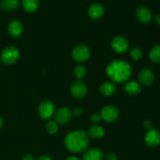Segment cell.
I'll return each instance as SVG.
<instances>
[{
    "mask_svg": "<svg viewBox=\"0 0 160 160\" xmlns=\"http://www.w3.org/2000/svg\"><path fill=\"white\" fill-rule=\"evenodd\" d=\"M106 72L111 81L120 84L128 81L132 73V68L126 61L117 59L108 64Z\"/></svg>",
    "mask_w": 160,
    "mask_h": 160,
    "instance_id": "1",
    "label": "cell"
},
{
    "mask_svg": "<svg viewBox=\"0 0 160 160\" xmlns=\"http://www.w3.org/2000/svg\"><path fill=\"white\" fill-rule=\"evenodd\" d=\"M70 92L73 97L78 98V99H81V98H84L87 95V86L81 80H78L72 83L71 87H70Z\"/></svg>",
    "mask_w": 160,
    "mask_h": 160,
    "instance_id": "7",
    "label": "cell"
},
{
    "mask_svg": "<svg viewBox=\"0 0 160 160\" xmlns=\"http://www.w3.org/2000/svg\"><path fill=\"white\" fill-rule=\"evenodd\" d=\"M101 120H102V118H101V116H100V114L95 113V114H93L92 117H91V121L93 122V123H98V122H99Z\"/></svg>",
    "mask_w": 160,
    "mask_h": 160,
    "instance_id": "26",
    "label": "cell"
},
{
    "mask_svg": "<svg viewBox=\"0 0 160 160\" xmlns=\"http://www.w3.org/2000/svg\"><path fill=\"white\" fill-rule=\"evenodd\" d=\"M100 116L103 120H105L107 123H111V122L115 121L118 118L119 110L116 106H112V105H108V106L102 108Z\"/></svg>",
    "mask_w": 160,
    "mask_h": 160,
    "instance_id": "6",
    "label": "cell"
},
{
    "mask_svg": "<svg viewBox=\"0 0 160 160\" xmlns=\"http://www.w3.org/2000/svg\"><path fill=\"white\" fill-rule=\"evenodd\" d=\"M124 91L129 95H137L142 92V87L137 81H129L125 84Z\"/></svg>",
    "mask_w": 160,
    "mask_h": 160,
    "instance_id": "16",
    "label": "cell"
},
{
    "mask_svg": "<svg viewBox=\"0 0 160 160\" xmlns=\"http://www.w3.org/2000/svg\"><path fill=\"white\" fill-rule=\"evenodd\" d=\"M144 128H145L146 130H148V131H149V130L152 129V123L151 121H149V120H145V122H144Z\"/></svg>",
    "mask_w": 160,
    "mask_h": 160,
    "instance_id": "28",
    "label": "cell"
},
{
    "mask_svg": "<svg viewBox=\"0 0 160 160\" xmlns=\"http://www.w3.org/2000/svg\"><path fill=\"white\" fill-rule=\"evenodd\" d=\"M90 50L88 47L84 45H78L72 51V57L76 62H86L90 57Z\"/></svg>",
    "mask_w": 160,
    "mask_h": 160,
    "instance_id": "4",
    "label": "cell"
},
{
    "mask_svg": "<svg viewBox=\"0 0 160 160\" xmlns=\"http://www.w3.org/2000/svg\"><path fill=\"white\" fill-rule=\"evenodd\" d=\"M37 160H52V159L48 156H46V155H43V156H41L40 157H39Z\"/></svg>",
    "mask_w": 160,
    "mask_h": 160,
    "instance_id": "30",
    "label": "cell"
},
{
    "mask_svg": "<svg viewBox=\"0 0 160 160\" xmlns=\"http://www.w3.org/2000/svg\"><path fill=\"white\" fill-rule=\"evenodd\" d=\"M19 57H20L19 50L13 46H9L2 50L0 59L3 63L11 65V64L15 63L18 60Z\"/></svg>",
    "mask_w": 160,
    "mask_h": 160,
    "instance_id": "3",
    "label": "cell"
},
{
    "mask_svg": "<svg viewBox=\"0 0 160 160\" xmlns=\"http://www.w3.org/2000/svg\"><path fill=\"white\" fill-rule=\"evenodd\" d=\"M55 113V105L50 100L42 102L38 107L39 117L42 120H48Z\"/></svg>",
    "mask_w": 160,
    "mask_h": 160,
    "instance_id": "5",
    "label": "cell"
},
{
    "mask_svg": "<svg viewBox=\"0 0 160 160\" xmlns=\"http://www.w3.org/2000/svg\"><path fill=\"white\" fill-rule=\"evenodd\" d=\"M111 46L117 53H123L129 49V42L123 36H116L111 42Z\"/></svg>",
    "mask_w": 160,
    "mask_h": 160,
    "instance_id": "8",
    "label": "cell"
},
{
    "mask_svg": "<svg viewBox=\"0 0 160 160\" xmlns=\"http://www.w3.org/2000/svg\"><path fill=\"white\" fill-rule=\"evenodd\" d=\"M2 124H3V121H2V117H0V128L2 127Z\"/></svg>",
    "mask_w": 160,
    "mask_h": 160,
    "instance_id": "33",
    "label": "cell"
},
{
    "mask_svg": "<svg viewBox=\"0 0 160 160\" xmlns=\"http://www.w3.org/2000/svg\"><path fill=\"white\" fill-rule=\"evenodd\" d=\"M20 6L19 0H2L1 2V7L6 10H17Z\"/></svg>",
    "mask_w": 160,
    "mask_h": 160,
    "instance_id": "20",
    "label": "cell"
},
{
    "mask_svg": "<svg viewBox=\"0 0 160 160\" xmlns=\"http://www.w3.org/2000/svg\"><path fill=\"white\" fill-rule=\"evenodd\" d=\"M65 160H80V159H78V157H75V156H71V157L67 158Z\"/></svg>",
    "mask_w": 160,
    "mask_h": 160,
    "instance_id": "32",
    "label": "cell"
},
{
    "mask_svg": "<svg viewBox=\"0 0 160 160\" xmlns=\"http://www.w3.org/2000/svg\"><path fill=\"white\" fill-rule=\"evenodd\" d=\"M88 136L95 139L102 138L105 134V129L101 126L95 125L89 128L88 130Z\"/></svg>",
    "mask_w": 160,
    "mask_h": 160,
    "instance_id": "19",
    "label": "cell"
},
{
    "mask_svg": "<svg viewBox=\"0 0 160 160\" xmlns=\"http://www.w3.org/2000/svg\"><path fill=\"white\" fill-rule=\"evenodd\" d=\"M72 116H74V117H80L81 114L83 113V110L80 107H75L73 108V110L71 111Z\"/></svg>",
    "mask_w": 160,
    "mask_h": 160,
    "instance_id": "25",
    "label": "cell"
},
{
    "mask_svg": "<svg viewBox=\"0 0 160 160\" xmlns=\"http://www.w3.org/2000/svg\"><path fill=\"white\" fill-rule=\"evenodd\" d=\"M8 33L12 38H18L23 32V24L19 20H12L8 25Z\"/></svg>",
    "mask_w": 160,
    "mask_h": 160,
    "instance_id": "14",
    "label": "cell"
},
{
    "mask_svg": "<svg viewBox=\"0 0 160 160\" xmlns=\"http://www.w3.org/2000/svg\"><path fill=\"white\" fill-rule=\"evenodd\" d=\"M89 136L85 131L77 130L69 133L64 139V145L70 152L79 153L87 149L89 145Z\"/></svg>",
    "mask_w": 160,
    "mask_h": 160,
    "instance_id": "2",
    "label": "cell"
},
{
    "mask_svg": "<svg viewBox=\"0 0 160 160\" xmlns=\"http://www.w3.org/2000/svg\"><path fill=\"white\" fill-rule=\"evenodd\" d=\"M104 154L100 149L96 148H90L84 152L83 160H102Z\"/></svg>",
    "mask_w": 160,
    "mask_h": 160,
    "instance_id": "15",
    "label": "cell"
},
{
    "mask_svg": "<svg viewBox=\"0 0 160 160\" xmlns=\"http://www.w3.org/2000/svg\"><path fill=\"white\" fill-rule=\"evenodd\" d=\"M138 79L144 85H150L154 82L155 74L150 69L144 68L139 72Z\"/></svg>",
    "mask_w": 160,
    "mask_h": 160,
    "instance_id": "13",
    "label": "cell"
},
{
    "mask_svg": "<svg viewBox=\"0 0 160 160\" xmlns=\"http://www.w3.org/2000/svg\"><path fill=\"white\" fill-rule=\"evenodd\" d=\"M155 21L157 24L160 25V14H157V15L155 17Z\"/></svg>",
    "mask_w": 160,
    "mask_h": 160,
    "instance_id": "31",
    "label": "cell"
},
{
    "mask_svg": "<svg viewBox=\"0 0 160 160\" xmlns=\"http://www.w3.org/2000/svg\"><path fill=\"white\" fill-rule=\"evenodd\" d=\"M46 131L50 134H55L58 132L59 130V126L58 123L55 121H49L47 123L46 127Z\"/></svg>",
    "mask_w": 160,
    "mask_h": 160,
    "instance_id": "24",
    "label": "cell"
},
{
    "mask_svg": "<svg viewBox=\"0 0 160 160\" xmlns=\"http://www.w3.org/2000/svg\"><path fill=\"white\" fill-rule=\"evenodd\" d=\"M73 73H74V76L76 77L78 80H81L85 77L87 70H86L85 67L80 65L77 66V67H75L74 70H73Z\"/></svg>",
    "mask_w": 160,
    "mask_h": 160,
    "instance_id": "22",
    "label": "cell"
},
{
    "mask_svg": "<svg viewBox=\"0 0 160 160\" xmlns=\"http://www.w3.org/2000/svg\"><path fill=\"white\" fill-rule=\"evenodd\" d=\"M145 144L150 148H156L160 145V132L158 130L151 129L145 136Z\"/></svg>",
    "mask_w": 160,
    "mask_h": 160,
    "instance_id": "10",
    "label": "cell"
},
{
    "mask_svg": "<svg viewBox=\"0 0 160 160\" xmlns=\"http://www.w3.org/2000/svg\"><path fill=\"white\" fill-rule=\"evenodd\" d=\"M53 116H54L55 122H56L58 124L64 125L70 122V120H71L72 112L68 108L62 107L55 111Z\"/></svg>",
    "mask_w": 160,
    "mask_h": 160,
    "instance_id": "9",
    "label": "cell"
},
{
    "mask_svg": "<svg viewBox=\"0 0 160 160\" xmlns=\"http://www.w3.org/2000/svg\"><path fill=\"white\" fill-rule=\"evenodd\" d=\"M0 62H1V59H0Z\"/></svg>",
    "mask_w": 160,
    "mask_h": 160,
    "instance_id": "34",
    "label": "cell"
},
{
    "mask_svg": "<svg viewBox=\"0 0 160 160\" xmlns=\"http://www.w3.org/2000/svg\"><path fill=\"white\" fill-rule=\"evenodd\" d=\"M89 17L92 20H98L103 17L105 14V8L100 3H95L91 5L88 11Z\"/></svg>",
    "mask_w": 160,
    "mask_h": 160,
    "instance_id": "12",
    "label": "cell"
},
{
    "mask_svg": "<svg viewBox=\"0 0 160 160\" xmlns=\"http://www.w3.org/2000/svg\"><path fill=\"white\" fill-rule=\"evenodd\" d=\"M105 159L106 160H117V156L114 153L109 152L105 156Z\"/></svg>",
    "mask_w": 160,
    "mask_h": 160,
    "instance_id": "27",
    "label": "cell"
},
{
    "mask_svg": "<svg viewBox=\"0 0 160 160\" xmlns=\"http://www.w3.org/2000/svg\"><path fill=\"white\" fill-rule=\"evenodd\" d=\"M117 91L116 84L112 82L106 81L100 86V92L104 96H111Z\"/></svg>",
    "mask_w": 160,
    "mask_h": 160,
    "instance_id": "17",
    "label": "cell"
},
{
    "mask_svg": "<svg viewBox=\"0 0 160 160\" xmlns=\"http://www.w3.org/2000/svg\"><path fill=\"white\" fill-rule=\"evenodd\" d=\"M149 59L154 63L160 62V45H156L150 50Z\"/></svg>",
    "mask_w": 160,
    "mask_h": 160,
    "instance_id": "21",
    "label": "cell"
},
{
    "mask_svg": "<svg viewBox=\"0 0 160 160\" xmlns=\"http://www.w3.org/2000/svg\"><path fill=\"white\" fill-rule=\"evenodd\" d=\"M130 55L134 60L138 61L143 57V52L139 48H132L130 50Z\"/></svg>",
    "mask_w": 160,
    "mask_h": 160,
    "instance_id": "23",
    "label": "cell"
},
{
    "mask_svg": "<svg viewBox=\"0 0 160 160\" xmlns=\"http://www.w3.org/2000/svg\"><path fill=\"white\" fill-rule=\"evenodd\" d=\"M22 160H35L34 159V157L31 154H26L23 157V159Z\"/></svg>",
    "mask_w": 160,
    "mask_h": 160,
    "instance_id": "29",
    "label": "cell"
},
{
    "mask_svg": "<svg viewBox=\"0 0 160 160\" xmlns=\"http://www.w3.org/2000/svg\"><path fill=\"white\" fill-rule=\"evenodd\" d=\"M21 4L26 12H33L38 9L39 1L38 0H22Z\"/></svg>",
    "mask_w": 160,
    "mask_h": 160,
    "instance_id": "18",
    "label": "cell"
},
{
    "mask_svg": "<svg viewBox=\"0 0 160 160\" xmlns=\"http://www.w3.org/2000/svg\"><path fill=\"white\" fill-rule=\"evenodd\" d=\"M136 17L138 20L143 23H148L152 20V13L148 8L140 6L136 10Z\"/></svg>",
    "mask_w": 160,
    "mask_h": 160,
    "instance_id": "11",
    "label": "cell"
}]
</instances>
